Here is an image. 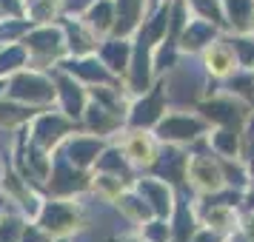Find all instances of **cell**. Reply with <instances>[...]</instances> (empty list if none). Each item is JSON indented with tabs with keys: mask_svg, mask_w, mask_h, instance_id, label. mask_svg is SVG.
<instances>
[{
	"mask_svg": "<svg viewBox=\"0 0 254 242\" xmlns=\"http://www.w3.org/2000/svg\"><path fill=\"white\" fill-rule=\"evenodd\" d=\"M249 12H252V0H229V14L237 26H246Z\"/></svg>",
	"mask_w": 254,
	"mask_h": 242,
	"instance_id": "cell-1",
	"label": "cell"
},
{
	"mask_svg": "<svg viewBox=\"0 0 254 242\" xmlns=\"http://www.w3.org/2000/svg\"><path fill=\"white\" fill-rule=\"evenodd\" d=\"M234 48H237L243 63H252L254 60V40H234Z\"/></svg>",
	"mask_w": 254,
	"mask_h": 242,
	"instance_id": "cell-2",
	"label": "cell"
},
{
	"mask_svg": "<svg viewBox=\"0 0 254 242\" xmlns=\"http://www.w3.org/2000/svg\"><path fill=\"white\" fill-rule=\"evenodd\" d=\"M140 154H146V160H149L151 148H149V143H146V140H134V143L128 145V157H134V160H140Z\"/></svg>",
	"mask_w": 254,
	"mask_h": 242,
	"instance_id": "cell-3",
	"label": "cell"
},
{
	"mask_svg": "<svg viewBox=\"0 0 254 242\" xmlns=\"http://www.w3.org/2000/svg\"><path fill=\"white\" fill-rule=\"evenodd\" d=\"M217 145L220 148H226V151H234L237 148V140L234 137H217Z\"/></svg>",
	"mask_w": 254,
	"mask_h": 242,
	"instance_id": "cell-4",
	"label": "cell"
},
{
	"mask_svg": "<svg viewBox=\"0 0 254 242\" xmlns=\"http://www.w3.org/2000/svg\"><path fill=\"white\" fill-rule=\"evenodd\" d=\"M200 242H217V237H203Z\"/></svg>",
	"mask_w": 254,
	"mask_h": 242,
	"instance_id": "cell-5",
	"label": "cell"
},
{
	"mask_svg": "<svg viewBox=\"0 0 254 242\" xmlns=\"http://www.w3.org/2000/svg\"><path fill=\"white\" fill-rule=\"evenodd\" d=\"M252 126H254V123H252Z\"/></svg>",
	"mask_w": 254,
	"mask_h": 242,
	"instance_id": "cell-6",
	"label": "cell"
}]
</instances>
